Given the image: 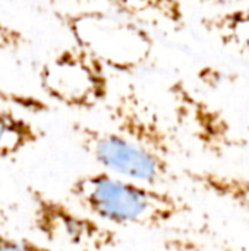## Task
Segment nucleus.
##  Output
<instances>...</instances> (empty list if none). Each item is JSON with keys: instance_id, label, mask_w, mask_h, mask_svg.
Here are the masks:
<instances>
[{"instance_id": "nucleus-9", "label": "nucleus", "mask_w": 249, "mask_h": 251, "mask_svg": "<svg viewBox=\"0 0 249 251\" xmlns=\"http://www.w3.org/2000/svg\"><path fill=\"white\" fill-rule=\"evenodd\" d=\"M200 24L220 46L249 60V4L205 15Z\"/></svg>"}, {"instance_id": "nucleus-3", "label": "nucleus", "mask_w": 249, "mask_h": 251, "mask_svg": "<svg viewBox=\"0 0 249 251\" xmlns=\"http://www.w3.org/2000/svg\"><path fill=\"white\" fill-rule=\"evenodd\" d=\"M70 131L79 147L109 175L156 188L176 181L178 175L169 159L110 128L73 122Z\"/></svg>"}, {"instance_id": "nucleus-1", "label": "nucleus", "mask_w": 249, "mask_h": 251, "mask_svg": "<svg viewBox=\"0 0 249 251\" xmlns=\"http://www.w3.org/2000/svg\"><path fill=\"white\" fill-rule=\"evenodd\" d=\"M68 193L85 213L106 225L160 229L192 213L182 196L103 171L78 175Z\"/></svg>"}, {"instance_id": "nucleus-4", "label": "nucleus", "mask_w": 249, "mask_h": 251, "mask_svg": "<svg viewBox=\"0 0 249 251\" xmlns=\"http://www.w3.org/2000/svg\"><path fill=\"white\" fill-rule=\"evenodd\" d=\"M31 224L48 246L62 251H110L120 243L117 231L38 187L26 190Z\"/></svg>"}, {"instance_id": "nucleus-7", "label": "nucleus", "mask_w": 249, "mask_h": 251, "mask_svg": "<svg viewBox=\"0 0 249 251\" xmlns=\"http://www.w3.org/2000/svg\"><path fill=\"white\" fill-rule=\"evenodd\" d=\"M110 129L170 160L178 150V137L157 107L135 84H126L106 104Z\"/></svg>"}, {"instance_id": "nucleus-6", "label": "nucleus", "mask_w": 249, "mask_h": 251, "mask_svg": "<svg viewBox=\"0 0 249 251\" xmlns=\"http://www.w3.org/2000/svg\"><path fill=\"white\" fill-rule=\"evenodd\" d=\"M176 125L205 153L223 157L242 146V140L222 109L214 106L182 79L167 87Z\"/></svg>"}, {"instance_id": "nucleus-11", "label": "nucleus", "mask_w": 249, "mask_h": 251, "mask_svg": "<svg viewBox=\"0 0 249 251\" xmlns=\"http://www.w3.org/2000/svg\"><path fill=\"white\" fill-rule=\"evenodd\" d=\"M43 137V129L34 122L10 109L0 107V160L18 156Z\"/></svg>"}, {"instance_id": "nucleus-15", "label": "nucleus", "mask_w": 249, "mask_h": 251, "mask_svg": "<svg viewBox=\"0 0 249 251\" xmlns=\"http://www.w3.org/2000/svg\"><path fill=\"white\" fill-rule=\"evenodd\" d=\"M7 221H9L7 212H6V209L0 204V226L6 225V222H7Z\"/></svg>"}, {"instance_id": "nucleus-12", "label": "nucleus", "mask_w": 249, "mask_h": 251, "mask_svg": "<svg viewBox=\"0 0 249 251\" xmlns=\"http://www.w3.org/2000/svg\"><path fill=\"white\" fill-rule=\"evenodd\" d=\"M26 44H28V38L21 29L0 19V50L16 53L22 50L23 46Z\"/></svg>"}, {"instance_id": "nucleus-8", "label": "nucleus", "mask_w": 249, "mask_h": 251, "mask_svg": "<svg viewBox=\"0 0 249 251\" xmlns=\"http://www.w3.org/2000/svg\"><path fill=\"white\" fill-rule=\"evenodd\" d=\"M114 13L131 19L141 26H156L173 31L185 28V7L181 1L147 0V1H110L107 4Z\"/></svg>"}, {"instance_id": "nucleus-5", "label": "nucleus", "mask_w": 249, "mask_h": 251, "mask_svg": "<svg viewBox=\"0 0 249 251\" xmlns=\"http://www.w3.org/2000/svg\"><path fill=\"white\" fill-rule=\"evenodd\" d=\"M38 81L44 94L73 110H92L110 97L107 69L75 44L47 59L38 71Z\"/></svg>"}, {"instance_id": "nucleus-14", "label": "nucleus", "mask_w": 249, "mask_h": 251, "mask_svg": "<svg viewBox=\"0 0 249 251\" xmlns=\"http://www.w3.org/2000/svg\"><path fill=\"white\" fill-rule=\"evenodd\" d=\"M219 251H249L248 247H244V246H233V244H225L222 246Z\"/></svg>"}, {"instance_id": "nucleus-10", "label": "nucleus", "mask_w": 249, "mask_h": 251, "mask_svg": "<svg viewBox=\"0 0 249 251\" xmlns=\"http://www.w3.org/2000/svg\"><path fill=\"white\" fill-rule=\"evenodd\" d=\"M183 175L198 190L249 213V176L192 169Z\"/></svg>"}, {"instance_id": "nucleus-2", "label": "nucleus", "mask_w": 249, "mask_h": 251, "mask_svg": "<svg viewBox=\"0 0 249 251\" xmlns=\"http://www.w3.org/2000/svg\"><path fill=\"white\" fill-rule=\"evenodd\" d=\"M53 16L72 37L73 44L106 69L131 74L144 66L154 53L156 40L150 29L109 7L54 9Z\"/></svg>"}, {"instance_id": "nucleus-13", "label": "nucleus", "mask_w": 249, "mask_h": 251, "mask_svg": "<svg viewBox=\"0 0 249 251\" xmlns=\"http://www.w3.org/2000/svg\"><path fill=\"white\" fill-rule=\"evenodd\" d=\"M0 251H62L37 241L0 234Z\"/></svg>"}]
</instances>
